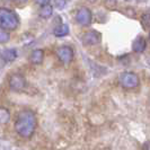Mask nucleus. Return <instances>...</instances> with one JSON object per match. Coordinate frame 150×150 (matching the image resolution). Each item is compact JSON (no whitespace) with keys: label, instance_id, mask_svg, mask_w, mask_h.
<instances>
[{"label":"nucleus","instance_id":"nucleus-13","mask_svg":"<svg viewBox=\"0 0 150 150\" xmlns=\"http://www.w3.org/2000/svg\"><path fill=\"white\" fill-rule=\"evenodd\" d=\"M10 120V113L8 111L7 108H5V107H1V110H0V121H1V124L4 125V124H6L8 123Z\"/></svg>","mask_w":150,"mask_h":150},{"label":"nucleus","instance_id":"nucleus-2","mask_svg":"<svg viewBox=\"0 0 150 150\" xmlns=\"http://www.w3.org/2000/svg\"><path fill=\"white\" fill-rule=\"evenodd\" d=\"M0 26L1 30H13L18 26V17L15 13L8 8L2 7L0 9Z\"/></svg>","mask_w":150,"mask_h":150},{"label":"nucleus","instance_id":"nucleus-12","mask_svg":"<svg viewBox=\"0 0 150 150\" xmlns=\"http://www.w3.org/2000/svg\"><path fill=\"white\" fill-rule=\"evenodd\" d=\"M53 34L57 36V38H63L69 34V27H68L67 24H60L59 26H57L54 30H53Z\"/></svg>","mask_w":150,"mask_h":150},{"label":"nucleus","instance_id":"nucleus-11","mask_svg":"<svg viewBox=\"0 0 150 150\" xmlns=\"http://www.w3.org/2000/svg\"><path fill=\"white\" fill-rule=\"evenodd\" d=\"M1 58L6 62H13L17 58V50L16 49H6L1 53Z\"/></svg>","mask_w":150,"mask_h":150},{"label":"nucleus","instance_id":"nucleus-4","mask_svg":"<svg viewBox=\"0 0 150 150\" xmlns=\"http://www.w3.org/2000/svg\"><path fill=\"white\" fill-rule=\"evenodd\" d=\"M57 57L62 63H70L74 59V50L68 45H62L57 49Z\"/></svg>","mask_w":150,"mask_h":150},{"label":"nucleus","instance_id":"nucleus-7","mask_svg":"<svg viewBox=\"0 0 150 150\" xmlns=\"http://www.w3.org/2000/svg\"><path fill=\"white\" fill-rule=\"evenodd\" d=\"M100 41V34L96 30H90L85 33L83 36V43L85 45H95Z\"/></svg>","mask_w":150,"mask_h":150},{"label":"nucleus","instance_id":"nucleus-9","mask_svg":"<svg viewBox=\"0 0 150 150\" xmlns=\"http://www.w3.org/2000/svg\"><path fill=\"white\" fill-rule=\"evenodd\" d=\"M44 60V51L42 49H36L30 54V61L33 64H41Z\"/></svg>","mask_w":150,"mask_h":150},{"label":"nucleus","instance_id":"nucleus-17","mask_svg":"<svg viewBox=\"0 0 150 150\" xmlns=\"http://www.w3.org/2000/svg\"><path fill=\"white\" fill-rule=\"evenodd\" d=\"M149 38H150V34H149Z\"/></svg>","mask_w":150,"mask_h":150},{"label":"nucleus","instance_id":"nucleus-1","mask_svg":"<svg viewBox=\"0 0 150 150\" xmlns=\"http://www.w3.org/2000/svg\"><path fill=\"white\" fill-rule=\"evenodd\" d=\"M36 115L30 110H23L19 112L15 122V130L23 138H30L36 128Z\"/></svg>","mask_w":150,"mask_h":150},{"label":"nucleus","instance_id":"nucleus-8","mask_svg":"<svg viewBox=\"0 0 150 150\" xmlns=\"http://www.w3.org/2000/svg\"><path fill=\"white\" fill-rule=\"evenodd\" d=\"M38 4L41 5V7L38 9V15L42 18H50L53 14V7L49 1H38Z\"/></svg>","mask_w":150,"mask_h":150},{"label":"nucleus","instance_id":"nucleus-5","mask_svg":"<svg viewBox=\"0 0 150 150\" xmlns=\"http://www.w3.org/2000/svg\"><path fill=\"white\" fill-rule=\"evenodd\" d=\"M26 87V79L21 74H14L9 78V88L14 91H19Z\"/></svg>","mask_w":150,"mask_h":150},{"label":"nucleus","instance_id":"nucleus-6","mask_svg":"<svg viewBox=\"0 0 150 150\" xmlns=\"http://www.w3.org/2000/svg\"><path fill=\"white\" fill-rule=\"evenodd\" d=\"M76 22L81 26H88L91 22V11L87 7L79 8L76 13Z\"/></svg>","mask_w":150,"mask_h":150},{"label":"nucleus","instance_id":"nucleus-10","mask_svg":"<svg viewBox=\"0 0 150 150\" xmlns=\"http://www.w3.org/2000/svg\"><path fill=\"white\" fill-rule=\"evenodd\" d=\"M146 46H147L146 40H144L142 36H138V38L133 41L132 50H133L135 53H142L143 51L146 50Z\"/></svg>","mask_w":150,"mask_h":150},{"label":"nucleus","instance_id":"nucleus-16","mask_svg":"<svg viewBox=\"0 0 150 150\" xmlns=\"http://www.w3.org/2000/svg\"><path fill=\"white\" fill-rule=\"evenodd\" d=\"M143 150H150V142H148V143H146V144H144Z\"/></svg>","mask_w":150,"mask_h":150},{"label":"nucleus","instance_id":"nucleus-14","mask_svg":"<svg viewBox=\"0 0 150 150\" xmlns=\"http://www.w3.org/2000/svg\"><path fill=\"white\" fill-rule=\"evenodd\" d=\"M9 40H10V35H9L8 30H0V42L2 44H5V43H7Z\"/></svg>","mask_w":150,"mask_h":150},{"label":"nucleus","instance_id":"nucleus-3","mask_svg":"<svg viewBox=\"0 0 150 150\" xmlns=\"http://www.w3.org/2000/svg\"><path fill=\"white\" fill-rule=\"evenodd\" d=\"M119 81L120 85L125 88V89H134L139 86L140 83V79L137 74L134 72H130V71H125V72H122L119 77Z\"/></svg>","mask_w":150,"mask_h":150},{"label":"nucleus","instance_id":"nucleus-15","mask_svg":"<svg viewBox=\"0 0 150 150\" xmlns=\"http://www.w3.org/2000/svg\"><path fill=\"white\" fill-rule=\"evenodd\" d=\"M54 5L59 8V9H63L64 6L67 5V2H66V1H55V2H54Z\"/></svg>","mask_w":150,"mask_h":150}]
</instances>
